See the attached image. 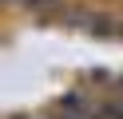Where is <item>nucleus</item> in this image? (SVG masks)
Here are the masks:
<instances>
[{"label":"nucleus","instance_id":"1","mask_svg":"<svg viewBox=\"0 0 123 119\" xmlns=\"http://www.w3.org/2000/svg\"><path fill=\"white\" fill-rule=\"evenodd\" d=\"M8 4L20 8V12H32L36 20H56L64 12V0H8Z\"/></svg>","mask_w":123,"mask_h":119}]
</instances>
